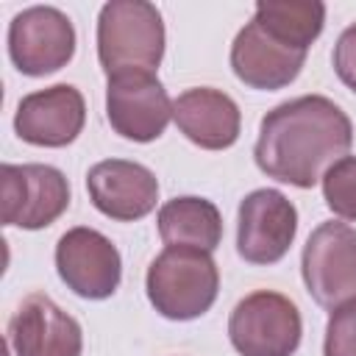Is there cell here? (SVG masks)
<instances>
[{"label":"cell","mask_w":356,"mask_h":356,"mask_svg":"<svg viewBox=\"0 0 356 356\" xmlns=\"http://www.w3.org/2000/svg\"><path fill=\"white\" fill-rule=\"evenodd\" d=\"M323 197L325 206L342 217L356 222V156H342L323 175Z\"/></svg>","instance_id":"cell-18"},{"label":"cell","mask_w":356,"mask_h":356,"mask_svg":"<svg viewBox=\"0 0 356 356\" xmlns=\"http://www.w3.org/2000/svg\"><path fill=\"white\" fill-rule=\"evenodd\" d=\"M156 222L167 248H197L211 253L222 239L220 209L206 197H172L159 209Z\"/></svg>","instance_id":"cell-16"},{"label":"cell","mask_w":356,"mask_h":356,"mask_svg":"<svg viewBox=\"0 0 356 356\" xmlns=\"http://www.w3.org/2000/svg\"><path fill=\"white\" fill-rule=\"evenodd\" d=\"M253 19L284 44L309 50L323 33L325 6L317 0H259Z\"/></svg>","instance_id":"cell-17"},{"label":"cell","mask_w":356,"mask_h":356,"mask_svg":"<svg viewBox=\"0 0 356 356\" xmlns=\"http://www.w3.org/2000/svg\"><path fill=\"white\" fill-rule=\"evenodd\" d=\"M86 189L92 206L120 222H134L147 217L159 200V181L156 175L128 159H106L89 167Z\"/></svg>","instance_id":"cell-12"},{"label":"cell","mask_w":356,"mask_h":356,"mask_svg":"<svg viewBox=\"0 0 356 356\" xmlns=\"http://www.w3.org/2000/svg\"><path fill=\"white\" fill-rule=\"evenodd\" d=\"M298 234V211L278 189H253L239 203L236 250L248 264H275Z\"/></svg>","instance_id":"cell-10"},{"label":"cell","mask_w":356,"mask_h":356,"mask_svg":"<svg viewBox=\"0 0 356 356\" xmlns=\"http://www.w3.org/2000/svg\"><path fill=\"white\" fill-rule=\"evenodd\" d=\"M350 145L348 114L323 95H303L264 114L253 159L267 178L312 189L334 161L348 156Z\"/></svg>","instance_id":"cell-1"},{"label":"cell","mask_w":356,"mask_h":356,"mask_svg":"<svg viewBox=\"0 0 356 356\" xmlns=\"http://www.w3.org/2000/svg\"><path fill=\"white\" fill-rule=\"evenodd\" d=\"M303 61L306 50L284 44L256 19H250L231 44V70L250 89L275 92L289 86L300 75Z\"/></svg>","instance_id":"cell-14"},{"label":"cell","mask_w":356,"mask_h":356,"mask_svg":"<svg viewBox=\"0 0 356 356\" xmlns=\"http://www.w3.org/2000/svg\"><path fill=\"white\" fill-rule=\"evenodd\" d=\"M0 189L3 222L25 231L53 225L70 206V184L50 164H3Z\"/></svg>","instance_id":"cell-6"},{"label":"cell","mask_w":356,"mask_h":356,"mask_svg":"<svg viewBox=\"0 0 356 356\" xmlns=\"http://www.w3.org/2000/svg\"><path fill=\"white\" fill-rule=\"evenodd\" d=\"M147 300L167 320L206 314L220 292V270L211 253L197 248H164L147 267Z\"/></svg>","instance_id":"cell-2"},{"label":"cell","mask_w":356,"mask_h":356,"mask_svg":"<svg viewBox=\"0 0 356 356\" xmlns=\"http://www.w3.org/2000/svg\"><path fill=\"white\" fill-rule=\"evenodd\" d=\"M303 323L298 306L270 289L245 295L228 317V339L242 356H292Z\"/></svg>","instance_id":"cell-4"},{"label":"cell","mask_w":356,"mask_h":356,"mask_svg":"<svg viewBox=\"0 0 356 356\" xmlns=\"http://www.w3.org/2000/svg\"><path fill=\"white\" fill-rule=\"evenodd\" d=\"M83 122L86 103L72 83H56L25 95L14 114L17 136L36 147H64L75 142Z\"/></svg>","instance_id":"cell-11"},{"label":"cell","mask_w":356,"mask_h":356,"mask_svg":"<svg viewBox=\"0 0 356 356\" xmlns=\"http://www.w3.org/2000/svg\"><path fill=\"white\" fill-rule=\"evenodd\" d=\"M8 56L22 75L42 78L70 64L75 56V28L53 6H31L8 25Z\"/></svg>","instance_id":"cell-8"},{"label":"cell","mask_w":356,"mask_h":356,"mask_svg":"<svg viewBox=\"0 0 356 356\" xmlns=\"http://www.w3.org/2000/svg\"><path fill=\"white\" fill-rule=\"evenodd\" d=\"M8 342L17 356H81L83 331L47 295L33 292L17 306L8 323Z\"/></svg>","instance_id":"cell-13"},{"label":"cell","mask_w":356,"mask_h":356,"mask_svg":"<svg viewBox=\"0 0 356 356\" xmlns=\"http://www.w3.org/2000/svg\"><path fill=\"white\" fill-rule=\"evenodd\" d=\"M334 72L350 92H356V25L345 28L334 44Z\"/></svg>","instance_id":"cell-20"},{"label":"cell","mask_w":356,"mask_h":356,"mask_svg":"<svg viewBox=\"0 0 356 356\" xmlns=\"http://www.w3.org/2000/svg\"><path fill=\"white\" fill-rule=\"evenodd\" d=\"M164 56V22L153 3L111 0L97 17V58L106 75L156 72Z\"/></svg>","instance_id":"cell-3"},{"label":"cell","mask_w":356,"mask_h":356,"mask_svg":"<svg viewBox=\"0 0 356 356\" xmlns=\"http://www.w3.org/2000/svg\"><path fill=\"white\" fill-rule=\"evenodd\" d=\"M323 356H356V298L331 312Z\"/></svg>","instance_id":"cell-19"},{"label":"cell","mask_w":356,"mask_h":356,"mask_svg":"<svg viewBox=\"0 0 356 356\" xmlns=\"http://www.w3.org/2000/svg\"><path fill=\"white\" fill-rule=\"evenodd\" d=\"M172 100L156 72H117L106 83V117L114 134L131 142H153L172 120Z\"/></svg>","instance_id":"cell-7"},{"label":"cell","mask_w":356,"mask_h":356,"mask_svg":"<svg viewBox=\"0 0 356 356\" xmlns=\"http://www.w3.org/2000/svg\"><path fill=\"white\" fill-rule=\"evenodd\" d=\"M56 270L67 289H72L78 298L106 300L120 286L122 259L108 236L78 225L61 234L56 245Z\"/></svg>","instance_id":"cell-9"},{"label":"cell","mask_w":356,"mask_h":356,"mask_svg":"<svg viewBox=\"0 0 356 356\" xmlns=\"http://www.w3.org/2000/svg\"><path fill=\"white\" fill-rule=\"evenodd\" d=\"M178 131L203 150H225L239 139L242 114L234 97L220 89L197 86L178 95L172 106Z\"/></svg>","instance_id":"cell-15"},{"label":"cell","mask_w":356,"mask_h":356,"mask_svg":"<svg viewBox=\"0 0 356 356\" xmlns=\"http://www.w3.org/2000/svg\"><path fill=\"white\" fill-rule=\"evenodd\" d=\"M300 273L309 295L323 309H337L356 298V228L348 222H320L300 259Z\"/></svg>","instance_id":"cell-5"}]
</instances>
